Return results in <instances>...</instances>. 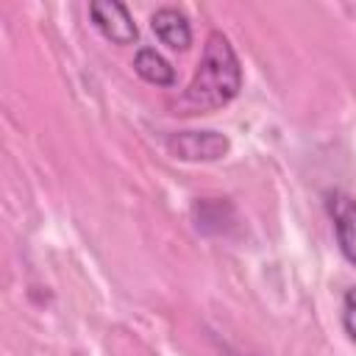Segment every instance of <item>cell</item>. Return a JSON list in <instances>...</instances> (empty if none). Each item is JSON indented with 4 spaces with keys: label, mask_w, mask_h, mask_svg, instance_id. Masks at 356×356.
<instances>
[{
    "label": "cell",
    "mask_w": 356,
    "mask_h": 356,
    "mask_svg": "<svg viewBox=\"0 0 356 356\" xmlns=\"http://www.w3.org/2000/svg\"><path fill=\"white\" fill-rule=\"evenodd\" d=\"M242 89V64L231 39L220 31H211L200 56V64L184 92V106L192 114H206L228 106Z\"/></svg>",
    "instance_id": "cell-1"
},
{
    "label": "cell",
    "mask_w": 356,
    "mask_h": 356,
    "mask_svg": "<svg viewBox=\"0 0 356 356\" xmlns=\"http://www.w3.org/2000/svg\"><path fill=\"white\" fill-rule=\"evenodd\" d=\"M167 150L181 161H217L231 150L220 131H178L167 136Z\"/></svg>",
    "instance_id": "cell-2"
},
{
    "label": "cell",
    "mask_w": 356,
    "mask_h": 356,
    "mask_svg": "<svg viewBox=\"0 0 356 356\" xmlns=\"http://www.w3.org/2000/svg\"><path fill=\"white\" fill-rule=\"evenodd\" d=\"M89 17L95 28L114 44H134L139 31L125 3L120 0H95L89 3Z\"/></svg>",
    "instance_id": "cell-3"
},
{
    "label": "cell",
    "mask_w": 356,
    "mask_h": 356,
    "mask_svg": "<svg viewBox=\"0 0 356 356\" xmlns=\"http://www.w3.org/2000/svg\"><path fill=\"white\" fill-rule=\"evenodd\" d=\"M331 220H334V234L339 242L342 256L356 267V200L348 195H331L328 197Z\"/></svg>",
    "instance_id": "cell-4"
},
{
    "label": "cell",
    "mask_w": 356,
    "mask_h": 356,
    "mask_svg": "<svg viewBox=\"0 0 356 356\" xmlns=\"http://www.w3.org/2000/svg\"><path fill=\"white\" fill-rule=\"evenodd\" d=\"M150 28H153L156 39L170 50H186L192 42V28L181 8H172V6L159 8L150 17Z\"/></svg>",
    "instance_id": "cell-5"
},
{
    "label": "cell",
    "mask_w": 356,
    "mask_h": 356,
    "mask_svg": "<svg viewBox=\"0 0 356 356\" xmlns=\"http://www.w3.org/2000/svg\"><path fill=\"white\" fill-rule=\"evenodd\" d=\"M134 70L142 81L153 83V86H172L175 83V70L172 64L156 53L153 47H139L136 56H134Z\"/></svg>",
    "instance_id": "cell-6"
},
{
    "label": "cell",
    "mask_w": 356,
    "mask_h": 356,
    "mask_svg": "<svg viewBox=\"0 0 356 356\" xmlns=\"http://www.w3.org/2000/svg\"><path fill=\"white\" fill-rule=\"evenodd\" d=\"M342 328L356 342V286L348 289L342 298Z\"/></svg>",
    "instance_id": "cell-7"
}]
</instances>
